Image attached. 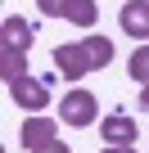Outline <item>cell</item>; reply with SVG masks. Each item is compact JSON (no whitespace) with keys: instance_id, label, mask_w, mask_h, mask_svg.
Instances as JSON below:
<instances>
[{"instance_id":"6da1fadb","label":"cell","mask_w":149,"mask_h":153,"mask_svg":"<svg viewBox=\"0 0 149 153\" xmlns=\"http://www.w3.org/2000/svg\"><path fill=\"white\" fill-rule=\"evenodd\" d=\"M95 117H100V104H95V95H91L86 86L68 90V95L59 99V122H68V126H91Z\"/></svg>"},{"instance_id":"7a4b0ae2","label":"cell","mask_w":149,"mask_h":153,"mask_svg":"<svg viewBox=\"0 0 149 153\" xmlns=\"http://www.w3.org/2000/svg\"><path fill=\"white\" fill-rule=\"evenodd\" d=\"M54 68L63 81H82L91 72V59H86V45L82 41H68V45H54Z\"/></svg>"},{"instance_id":"3957f363","label":"cell","mask_w":149,"mask_h":153,"mask_svg":"<svg viewBox=\"0 0 149 153\" xmlns=\"http://www.w3.org/2000/svg\"><path fill=\"white\" fill-rule=\"evenodd\" d=\"M9 99L18 108H27V113H41L50 104V86H45V76H23V81L9 86Z\"/></svg>"},{"instance_id":"277c9868","label":"cell","mask_w":149,"mask_h":153,"mask_svg":"<svg viewBox=\"0 0 149 153\" xmlns=\"http://www.w3.org/2000/svg\"><path fill=\"white\" fill-rule=\"evenodd\" d=\"M32 41H36V23H27V18H5V23H0V50L27 54Z\"/></svg>"},{"instance_id":"5b68a950","label":"cell","mask_w":149,"mask_h":153,"mask_svg":"<svg viewBox=\"0 0 149 153\" xmlns=\"http://www.w3.org/2000/svg\"><path fill=\"white\" fill-rule=\"evenodd\" d=\"M118 23H122V32H127V36L149 41V0H127L122 14H118Z\"/></svg>"},{"instance_id":"8992f818","label":"cell","mask_w":149,"mask_h":153,"mask_svg":"<svg viewBox=\"0 0 149 153\" xmlns=\"http://www.w3.org/2000/svg\"><path fill=\"white\" fill-rule=\"evenodd\" d=\"M23 149H32V153H41V149H50V144H59L54 140V122L50 117H32V122H23Z\"/></svg>"},{"instance_id":"52a82bcc","label":"cell","mask_w":149,"mask_h":153,"mask_svg":"<svg viewBox=\"0 0 149 153\" xmlns=\"http://www.w3.org/2000/svg\"><path fill=\"white\" fill-rule=\"evenodd\" d=\"M100 131H104V140H109V144H136V122L127 117V108L109 113V117L100 122Z\"/></svg>"},{"instance_id":"ba28073f","label":"cell","mask_w":149,"mask_h":153,"mask_svg":"<svg viewBox=\"0 0 149 153\" xmlns=\"http://www.w3.org/2000/svg\"><path fill=\"white\" fill-rule=\"evenodd\" d=\"M0 76H5V86L23 81V76H27V54H18V50H0Z\"/></svg>"},{"instance_id":"9c48e42d","label":"cell","mask_w":149,"mask_h":153,"mask_svg":"<svg viewBox=\"0 0 149 153\" xmlns=\"http://www.w3.org/2000/svg\"><path fill=\"white\" fill-rule=\"evenodd\" d=\"M63 18L77 23V27H95L100 9H95V0H68V5H63Z\"/></svg>"},{"instance_id":"30bf717a","label":"cell","mask_w":149,"mask_h":153,"mask_svg":"<svg viewBox=\"0 0 149 153\" xmlns=\"http://www.w3.org/2000/svg\"><path fill=\"white\" fill-rule=\"evenodd\" d=\"M82 45H86L91 68H109V63H113V45H109L104 36H91V41H82Z\"/></svg>"},{"instance_id":"8fae6325","label":"cell","mask_w":149,"mask_h":153,"mask_svg":"<svg viewBox=\"0 0 149 153\" xmlns=\"http://www.w3.org/2000/svg\"><path fill=\"white\" fill-rule=\"evenodd\" d=\"M127 68H131V76H136L140 86H149V45H145V50H136Z\"/></svg>"},{"instance_id":"7c38bea8","label":"cell","mask_w":149,"mask_h":153,"mask_svg":"<svg viewBox=\"0 0 149 153\" xmlns=\"http://www.w3.org/2000/svg\"><path fill=\"white\" fill-rule=\"evenodd\" d=\"M63 5H68V0H36V9H41V14H50V18H54V14H63Z\"/></svg>"},{"instance_id":"4fadbf2b","label":"cell","mask_w":149,"mask_h":153,"mask_svg":"<svg viewBox=\"0 0 149 153\" xmlns=\"http://www.w3.org/2000/svg\"><path fill=\"white\" fill-rule=\"evenodd\" d=\"M104 153H136V149H131V144H109Z\"/></svg>"},{"instance_id":"5bb4252c","label":"cell","mask_w":149,"mask_h":153,"mask_svg":"<svg viewBox=\"0 0 149 153\" xmlns=\"http://www.w3.org/2000/svg\"><path fill=\"white\" fill-rule=\"evenodd\" d=\"M41 153H68V144L59 140V144H50V149H41Z\"/></svg>"},{"instance_id":"9a60e30c","label":"cell","mask_w":149,"mask_h":153,"mask_svg":"<svg viewBox=\"0 0 149 153\" xmlns=\"http://www.w3.org/2000/svg\"><path fill=\"white\" fill-rule=\"evenodd\" d=\"M140 108H149V86H145V90H140Z\"/></svg>"}]
</instances>
